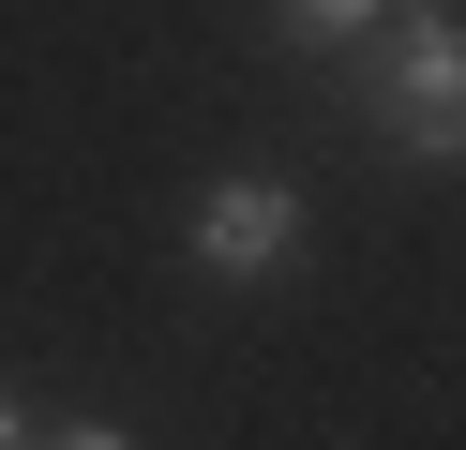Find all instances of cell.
<instances>
[{
    "label": "cell",
    "instance_id": "cell-1",
    "mask_svg": "<svg viewBox=\"0 0 466 450\" xmlns=\"http://www.w3.org/2000/svg\"><path fill=\"white\" fill-rule=\"evenodd\" d=\"M361 120L406 165H466V15L451 0H391V30L361 45Z\"/></svg>",
    "mask_w": 466,
    "mask_h": 450
},
{
    "label": "cell",
    "instance_id": "cell-2",
    "mask_svg": "<svg viewBox=\"0 0 466 450\" xmlns=\"http://www.w3.org/2000/svg\"><path fill=\"white\" fill-rule=\"evenodd\" d=\"M181 255L211 270V285H271V270L301 255V195H286V180H211V195L181 210Z\"/></svg>",
    "mask_w": 466,
    "mask_h": 450
},
{
    "label": "cell",
    "instance_id": "cell-3",
    "mask_svg": "<svg viewBox=\"0 0 466 450\" xmlns=\"http://www.w3.org/2000/svg\"><path fill=\"white\" fill-rule=\"evenodd\" d=\"M271 30H286V45H316V60H361L376 30H391V0H271Z\"/></svg>",
    "mask_w": 466,
    "mask_h": 450
},
{
    "label": "cell",
    "instance_id": "cell-4",
    "mask_svg": "<svg viewBox=\"0 0 466 450\" xmlns=\"http://www.w3.org/2000/svg\"><path fill=\"white\" fill-rule=\"evenodd\" d=\"M31 450H136L121 420H76V435H31Z\"/></svg>",
    "mask_w": 466,
    "mask_h": 450
},
{
    "label": "cell",
    "instance_id": "cell-5",
    "mask_svg": "<svg viewBox=\"0 0 466 450\" xmlns=\"http://www.w3.org/2000/svg\"><path fill=\"white\" fill-rule=\"evenodd\" d=\"M0 450H31V405H15V390H0Z\"/></svg>",
    "mask_w": 466,
    "mask_h": 450
}]
</instances>
